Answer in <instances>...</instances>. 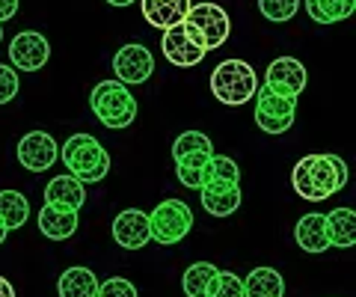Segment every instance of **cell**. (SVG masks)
<instances>
[{
    "mask_svg": "<svg viewBox=\"0 0 356 297\" xmlns=\"http://www.w3.org/2000/svg\"><path fill=\"white\" fill-rule=\"evenodd\" d=\"M63 163L81 184H95L110 172V155L92 134H72L63 146Z\"/></svg>",
    "mask_w": 356,
    "mask_h": 297,
    "instance_id": "1",
    "label": "cell"
},
{
    "mask_svg": "<svg viewBox=\"0 0 356 297\" xmlns=\"http://www.w3.org/2000/svg\"><path fill=\"white\" fill-rule=\"evenodd\" d=\"M181 27L187 33V39L208 54V51H217L222 42L229 39L232 21L226 15V9L217 6V3H191Z\"/></svg>",
    "mask_w": 356,
    "mask_h": 297,
    "instance_id": "2",
    "label": "cell"
},
{
    "mask_svg": "<svg viewBox=\"0 0 356 297\" xmlns=\"http://www.w3.org/2000/svg\"><path fill=\"white\" fill-rule=\"evenodd\" d=\"M291 184L297 196H303L309 202H324L330 196H336L341 191L336 167L330 163V155H306L297 161V167L291 172Z\"/></svg>",
    "mask_w": 356,
    "mask_h": 297,
    "instance_id": "3",
    "label": "cell"
},
{
    "mask_svg": "<svg viewBox=\"0 0 356 297\" xmlns=\"http://www.w3.org/2000/svg\"><path fill=\"white\" fill-rule=\"evenodd\" d=\"M89 107H92L95 119L104 128H128L137 116V98L131 90L119 81H102L89 95Z\"/></svg>",
    "mask_w": 356,
    "mask_h": 297,
    "instance_id": "4",
    "label": "cell"
},
{
    "mask_svg": "<svg viewBox=\"0 0 356 297\" xmlns=\"http://www.w3.org/2000/svg\"><path fill=\"white\" fill-rule=\"evenodd\" d=\"M255 90H259V74L243 60H226L211 72V93H214L217 102L229 107L247 104Z\"/></svg>",
    "mask_w": 356,
    "mask_h": 297,
    "instance_id": "5",
    "label": "cell"
},
{
    "mask_svg": "<svg viewBox=\"0 0 356 297\" xmlns=\"http://www.w3.org/2000/svg\"><path fill=\"white\" fill-rule=\"evenodd\" d=\"M149 229H152V241L154 244H178L184 241L187 232L193 229V211L191 205L181 200H163L154 205V211L149 214Z\"/></svg>",
    "mask_w": 356,
    "mask_h": 297,
    "instance_id": "6",
    "label": "cell"
},
{
    "mask_svg": "<svg viewBox=\"0 0 356 297\" xmlns=\"http://www.w3.org/2000/svg\"><path fill=\"white\" fill-rule=\"evenodd\" d=\"M297 116V98L273 95L270 90H255V125L267 134H285L294 125Z\"/></svg>",
    "mask_w": 356,
    "mask_h": 297,
    "instance_id": "7",
    "label": "cell"
},
{
    "mask_svg": "<svg viewBox=\"0 0 356 297\" xmlns=\"http://www.w3.org/2000/svg\"><path fill=\"white\" fill-rule=\"evenodd\" d=\"M15 155H18V163L24 170L44 172V170H51L54 163H57L60 146H57V140H54L48 131H30V134L21 137Z\"/></svg>",
    "mask_w": 356,
    "mask_h": 297,
    "instance_id": "8",
    "label": "cell"
},
{
    "mask_svg": "<svg viewBox=\"0 0 356 297\" xmlns=\"http://www.w3.org/2000/svg\"><path fill=\"white\" fill-rule=\"evenodd\" d=\"M264 90H270L273 95L297 98L306 90V65L294 57H280L267 65L264 74Z\"/></svg>",
    "mask_w": 356,
    "mask_h": 297,
    "instance_id": "9",
    "label": "cell"
},
{
    "mask_svg": "<svg viewBox=\"0 0 356 297\" xmlns=\"http://www.w3.org/2000/svg\"><path fill=\"white\" fill-rule=\"evenodd\" d=\"M113 72L119 83H146L154 72V57L146 45H122L113 57Z\"/></svg>",
    "mask_w": 356,
    "mask_h": 297,
    "instance_id": "10",
    "label": "cell"
},
{
    "mask_svg": "<svg viewBox=\"0 0 356 297\" xmlns=\"http://www.w3.org/2000/svg\"><path fill=\"white\" fill-rule=\"evenodd\" d=\"M51 57L48 39L36 30H21L18 36L9 42V60L21 72H39Z\"/></svg>",
    "mask_w": 356,
    "mask_h": 297,
    "instance_id": "11",
    "label": "cell"
},
{
    "mask_svg": "<svg viewBox=\"0 0 356 297\" xmlns=\"http://www.w3.org/2000/svg\"><path fill=\"white\" fill-rule=\"evenodd\" d=\"M113 238L119 247L125 250H140L152 241V229H149V214L140 208H125L119 211L113 220Z\"/></svg>",
    "mask_w": 356,
    "mask_h": 297,
    "instance_id": "12",
    "label": "cell"
},
{
    "mask_svg": "<svg viewBox=\"0 0 356 297\" xmlns=\"http://www.w3.org/2000/svg\"><path fill=\"white\" fill-rule=\"evenodd\" d=\"M161 51H163V57L170 60L172 65H178V69H193V65H199V63L205 60V51L196 48L193 42L187 39V33H184L181 24L163 30Z\"/></svg>",
    "mask_w": 356,
    "mask_h": 297,
    "instance_id": "13",
    "label": "cell"
},
{
    "mask_svg": "<svg viewBox=\"0 0 356 297\" xmlns=\"http://www.w3.org/2000/svg\"><path fill=\"white\" fill-rule=\"evenodd\" d=\"M199 191H202V208L214 217H229L241 208V188L232 182H208Z\"/></svg>",
    "mask_w": 356,
    "mask_h": 297,
    "instance_id": "14",
    "label": "cell"
},
{
    "mask_svg": "<svg viewBox=\"0 0 356 297\" xmlns=\"http://www.w3.org/2000/svg\"><path fill=\"white\" fill-rule=\"evenodd\" d=\"M39 232L51 241H65L77 232V211L65 205H48L39 211Z\"/></svg>",
    "mask_w": 356,
    "mask_h": 297,
    "instance_id": "15",
    "label": "cell"
},
{
    "mask_svg": "<svg viewBox=\"0 0 356 297\" xmlns=\"http://www.w3.org/2000/svg\"><path fill=\"white\" fill-rule=\"evenodd\" d=\"M143 6V18L158 30H170L178 27L191 9V0H140Z\"/></svg>",
    "mask_w": 356,
    "mask_h": 297,
    "instance_id": "16",
    "label": "cell"
},
{
    "mask_svg": "<svg viewBox=\"0 0 356 297\" xmlns=\"http://www.w3.org/2000/svg\"><path fill=\"white\" fill-rule=\"evenodd\" d=\"M324 232L330 247L348 250L356 241V211L353 208H336V211L324 214Z\"/></svg>",
    "mask_w": 356,
    "mask_h": 297,
    "instance_id": "17",
    "label": "cell"
},
{
    "mask_svg": "<svg viewBox=\"0 0 356 297\" xmlns=\"http://www.w3.org/2000/svg\"><path fill=\"white\" fill-rule=\"evenodd\" d=\"M83 200H86V191L74 175H57V179H51L48 188H44V202L48 205H65V208L81 211Z\"/></svg>",
    "mask_w": 356,
    "mask_h": 297,
    "instance_id": "18",
    "label": "cell"
},
{
    "mask_svg": "<svg viewBox=\"0 0 356 297\" xmlns=\"http://www.w3.org/2000/svg\"><path fill=\"white\" fill-rule=\"evenodd\" d=\"M285 280L273 268H252L243 280V297H282Z\"/></svg>",
    "mask_w": 356,
    "mask_h": 297,
    "instance_id": "19",
    "label": "cell"
},
{
    "mask_svg": "<svg viewBox=\"0 0 356 297\" xmlns=\"http://www.w3.org/2000/svg\"><path fill=\"white\" fill-rule=\"evenodd\" d=\"M294 238H297L300 250H306V252H324L330 247L327 232H324V214H315V211L303 214V217L297 220Z\"/></svg>",
    "mask_w": 356,
    "mask_h": 297,
    "instance_id": "20",
    "label": "cell"
},
{
    "mask_svg": "<svg viewBox=\"0 0 356 297\" xmlns=\"http://www.w3.org/2000/svg\"><path fill=\"white\" fill-rule=\"evenodd\" d=\"M60 297H95L98 280L89 268H65L57 282Z\"/></svg>",
    "mask_w": 356,
    "mask_h": 297,
    "instance_id": "21",
    "label": "cell"
},
{
    "mask_svg": "<svg viewBox=\"0 0 356 297\" xmlns=\"http://www.w3.org/2000/svg\"><path fill=\"white\" fill-rule=\"evenodd\" d=\"M356 0H306V13L318 24H336V21L350 18Z\"/></svg>",
    "mask_w": 356,
    "mask_h": 297,
    "instance_id": "22",
    "label": "cell"
},
{
    "mask_svg": "<svg viewBox=\"0 0 356 297\" xmlns=\"http://www.w3.org/2000/svg\"><path fill=\"white\" fill-rule=\"evenodd\" d=\"M30 217V202L18 191H0V223L6 229H21Z\"/></svg>",
    "mask_w": 356,
    "mask_h": 297,
    "instance_id": "23",
    "label": "cell"
},
{
    "mask_svg": "<svg viewBox=\"0 0 356 297\" xmlns=\"http://www.w3.org/2000/svg\"><path fill=\"white\" fill-rule=\"evenodd\" d=\"M208 152H191V155H181L175 158V172H178V182L191 191H199L202 188V170L208 163Z\"/></svg>",
    "mask_w": 356,
    "mask_h": 297,
    "instance_id": "24",
    "label": "cell"
},
{
    "mask_svg": "<svg viewBox=\"0 0 356 297\" xmlns=\"http://www.w3.org/2000/svg\"><path fill=\"white\" fill-rule=\"evenodd\" d=\"M217 268L211 265V262H196V265H191L184 271L181 277V285H184V294L187 297H205L211 280H214Z\"/></svg>",
    "mask_w": 356,
    "mask_h": 297,
    "instance_id": "25",
    "label": "cell"
},
{
    "mask_svg": "<svg viewBox=\"0 0 356 297\" xmlns=\"http://www.w3.org/2000/svg\"><path fill=\"white\" fill-rule=\"evenodd\" d=\"M208 182H232V184H238L241 182V170H238V163L226 158V155H211L208 163H205V170H202V184Z\"/></svg>",
    "mask_w": 356,
    "mask_h": 297,
    "instance_id": "26",
    "label": "cell"
},
{
    "mask_svg": "<svg viewBox=\"0 0 356 297\" xmlns=\"http://www.w3.org/2000/svg\"><path fill=\"white\" fill-rule=\"evenodd\" d=\"M205 297H243V280L232 271H217Z\"/></svg>",
    "mask_w": 356,
    "mask_h": 297,
    "instance_id": "27",
    "label": "cell"
},
{
    "mask_svg": "<svg viewBox=\"0 0 356 297\" xmlns=\"http://www.w3.org/2000/svg\"><path fill=\"white\" fill-rule=\"evenodd\" d=\"M191 152H208V155H214V146H211L208 134H202V131H184V134H178V140L172 143V158L191 155Z\"/></svg>",
    "mask_w": 356,
    "mask_h": 297,
    "instance_id": "28",
    "label": "cell"
},
{
    "mask_svg": "<svg viewBox=\"0 0 356 297\" xmlns=\"http://www.w3.org/2000/svg\"><path fill=\"white\" fill-rule=\"evenodd\" d=\"M259 9L267 21L273 24H282V21H291L300 9V0H259Z\"/></svg>",
    "mask_w": 356,
    "mask_h": 297,
    "instance_id": "29",
    "label": "cell"
},
{
    "mask_svg": "<svg viewBox=\"0 0 356 297\" xmlns=\"http://www.w3.org/2000/svg\"><path fill=\"white\" fill-rule=\"evenodd\" d=\"M95 297H137V289H134V285H131V280L113 277V280L98 282V291H95Z\"/></svg>",
    "mask_w": 356,
    "mask_h": 297,
    "instance_id": "30",
    "label": "cell"
},
{
    "mask_svg": "<svg viewBox=\"0 0 356 297\" xmlns=\"http://www.w3.org/2000/svg\"><path fill=\"white\" fill-rule=\"evenodd\" d=\"M18 95V74L13 65L0 63V104H9Z\"/></svg>",
    "mask_w": 356,
    "mask_h": 297,
    "instance_id": "31",
    "label": "cell"
},
{
    "mask_svg": "<svg viewBox=\"0 0 356 297\" xmlns=\"http://www.w3.org/2000/svg\"><path fill=\"white\" fill-rule=\"evenodd\" d=\"M330 163L336 167L339 184H341V191H344V184H348V163H344V158H339V155H330Z\"/></svg>",
    "mask_w": 356,
    "mask_h": 297,
    "instance_id": "32",
    "label": "cell"
},
{
    "mask_svg": "<svg viewBox=\"0 0 356 297\" xmlns=\"http://www.w3.org/2000/svg\"><path fill=\"white\" fill-rule=\"evenodd\" d=\"M18 13V0H0V24Z\"/></svg>",
    "mask_w": 356,
    "mask_h": 297,
    "instance_id": "33",
    "label": "cell"
},
{
    "mask_svg": "<svg viewBox=\"0 0 356 297\" xmlns=\"http://www.w3.org/2000/svg\"><path fill=\"white\" fill-rule=\"evenodd\" d=\"M0 297H15V289H13V282H9L6 277H0Z\"/></svg>",
    "mask_w": 356,
    "mask_h": 297,
    "instance_id": "34",
    "label": "cell"
},
{
    "mask_svg": "<svg viewBox=\"0 0 356 297\" xmlns=\"http://www.w3.org/2000/svg\"><path fill=\"white\" fill-rule=\"evenodd\" d=\"M107 3H110V6H131L134 0H107Z\"/></svg>",
    "mask_w": 356,
    "mask_h": 297,
    "instance_id": "35",
    "label": "cell"
},
{
    "mask_svg": "<svg viewBox=\"0 0 356 297\" xmlns=\"http://www.w3.org/2000/svg\"><path fill=\"white\" fill-rule=\"evenodd\" d=\"M6 235H9V229H6L3 223H0V244H3V241H6Z\"/></svg>",
    "mask_w": 356,
    "mask_h": 297,
    "instance_id": "36",
    "label": "cell"
},
{
    "mask_svg": "<svg viewBox=\"0 0 356 297\" xmlns=\"http://www.w3.org/2000/svg\"><path fill=\"white\" fill-rule=\"evenodd\" d=\"M0 42H3V30H0Z\"/></svg>",
    "mask_w": 356,
    "mask_h": 297,
    "instance_id": "37",
    "label": "cell"
}]
</instances>
